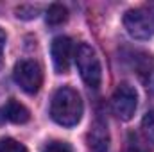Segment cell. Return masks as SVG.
<instances>
[{
  "label": "cell",
  "mask_w": 154,
  "mask_h": 152,
  "mask_svg": "<svg viewBox=\"0 0 154 152\" xmlns=\"http://www.w3.org/2000/svg\"><path fill=\"white\" fill-rule=\"evenodd\" d=\"M5 41H7V36H5L4 29H0V66H2V54H4V48H5Z\"/></svg>",
  "instance_id": "cell-16"
},
{
  "label": "cell",
  "mask_w": 154,
  "mask_h": 152,
  "mask_svg": "<svg viewBox=\"0 0 154 152\" xmlns=\"http://www.w3.org/2000/svg\"><path fill=\"white\" fill-rule=\"evenodd\" d=\"M66 20H68V9H66L63 4H52V5L47 9V23H48L50 27L63 25Z\"/></svg>",
  "instance_id": "cell-9"
},
{
  "label": "cell",
  "mask_w": 154,
  "mask_h": 152,
  "mask_svg": "<svg viewBox=\"0 0 154 152\" xmlns=\"http://www.w3.org/2000/svg\"><path fill=\"white\" fill-rule=\"evenodd\" d=\"M29 118H31L29 109L23 104H20L16 99H11L5 106L0 108V123H4V122L25 123V122H29Z\"/></svg>",
  "instance_id": "cell-8"
},
{
  "label": "cell",
  "mask_w": 154,
  "mask_h": 152,
  "mask_svg": "<svg viewBox=\"0 0 154 152\" xmlns=\"http://www.w3.org/2000/svg\"><path fill=\"white\" fill-rule=\"evenodd\" d=\"M0 152H29L25 149V145H22L20 141L13 140V138H2L0 140Z\"/></svg>",
  "instance_id": "cell-12"
},
{
  "label": "cell",
  "mask_w": 154,
  "mask_h": 152,
  "mask_svg": "<svg viewBox=\"0 0 154 152\" xmlns=\"http://www.w3.org/2000/svg\"><path fill=\"white\" fill-rule=\"evenodd\" d=\"M41 152H74L72 147L66 143V141H59V140H54V141H48Z\"/></svg>",
  "instance_id": "cell-14"
},
{
  "label": "cell",
  "mask_w": 154,
  "mask_h": 152,
  "mask_svg": "<svg viewBox=\"0 0 154 152\" xmlns=\"http://www.w3.org/2000/svg\"><path fill=\"white\" fill-rule=\"evenodd\" d=\"M136 106H138V93H136V90L131 84H127V82L118 84V88L115 90V93L111 97V109H113V113L120 120L127 122V120H131L134 116Z\"/></svg>",
  "instance_id": "cell-5"
},
{
  "label": "cell",
  "mask_w": 154,
  "mask_h": 152,
  "mask_svg": "<svg viewBox=\"0 0 154 152\" xmlns=\"http://www.w3.org/2000/svg\"><path fill=\"white\" fill-rule=\"evenodd\" d=\"M142 79H143V84L149 90V93L154 95V63H151V59L147 61L145 66H142Z\"/></svg>",
  "instance_id": "cell-11"
},
{
  "label": "cell",
  "mask_w": 154,
  "mask_h": 152,
  "mask_svg": "<svg viewBox=\"0 0 154 152\" xmlns=\"http://www.w3.org/2000/svg\"><path fill=\"white\" fill-rule=\"evenodd\" d=\"M124 27L134 39H149L154 36V13L145 7L129 9L124 14Z\"/></svg>",
  "instance_id": "cell-3"
},
{
  "label": "cell",
  "mask_w": 154,
  "mask_h": 152,
  "mask_svg": "<svg viewBox=\"0 0 154 152\" xmlns=\"http://www.w3.org/2000/svg\"><path fill=\"white\" fill-rule=\"evenodd\" d=\"M50 116L56 123L63 127H74L81 122L82 116V100L74 88H59L50 104Z\"/></svg>",
  "instance_id": "cell-1"
},
{
  "label": "cell",
  "mask_w": 154,
  "mask_h": 152,
  "mask_svg": "<svg viewBox=\"0 0 154 152\" xmlns=\"http://www.w3.org/2000/svg\"><path fill=\"white\" fill-rule=\"evenodd\" d=\"M75 65L82 81L86 82V86L97 90L100 86V81H102V68H100V61L97 57V52L90 45L81 43L75 50Z\"/></svg>",
  "instance_id": "cell-2"
},
{
  "label": "cell",
  "mask_w": 154,
  "mask_h": 152,
  "mask_svg": "<svg viewBox=\"0 0 154 152\" xmlns=\"http://www.w3.org/2000/svg\"><path fill=\"white\" fill-rule=\"evenodd\" d=\"M50 54L54 61V68L57 74H66L70 68L72 54H74V43L68 36H57L50 45Z\"/></svg>",
  "instance_id": "cell-6"
},
{
  "label": "cell",
  "mask_w": 154,
  "mask_h": 152,
  "mask_svg": "<svg viewBox=\"0 0 154 152\" xmlns=\"http://www.w3.org/2000/svg\"><path fill=\"white\" fill-rule=\"evenodd\" d=\"M86 141H88L90 152H108L109 150V131H108V123L100 116H97L95 122L91 123V129L88 131Z\"/></svg>",
  "instance_id": "cell-7"
},
{
  "label": "cell",
  "mask_w": 154,
  "mask_h": 152,
  "mask_svg": "<svg viewBox=\"0 0 154 152\" xmlns=\"http://www.w3.org/2000/svg\"><path fill=\"white\" fill-rule=\"evenodd\" d=\"M125 152H147V150H145V147H143L142 143H138V140H136V136H134V141H133V140L129 141Z\"/></svg>",
  "instance_id": "cell-15"
},
{
  "label": "cell",
  "mask_w": 154,
  "mask_h": 152,
  "mask_svg": "<svg viewBox=\"0 0 154 152\" xmlns=\"http://www.w3.org/2000/svg\"><path fill=\"white\" fill-rule=\"evenodd\" d=\"M142 132L145 141L154 145V111H149L142 118Z\"/></svg>",
  "instance_id": "cell-10"
},
{
  "label": "cell",
  "mask_w": 154,
  "mask_h": 152,
  "mask_svg": "<svg viewBox=\"0 0 154 152\" xmlns=\"http://www.w3.org/2000/svg\"><path fill=\"white\" fill-rule=\"evenodd\" d=\"M13 79L25 93L34 95L39 91V88L43 84V72H41V66L36 61L22 59L14 65Z\"/></svg>",
  "instance_id": "cell-4"
},
{
  "label": "cell",
  "mask_w": 154,
  "mask_h": 152,
  "mask_svg": "<svg viewBox=\"0 0 154 152\" xmlns=\"http://www.w3.org/2000/svg\"><path fill=\"white\" fill-rule=\"evenodd\" d=\"M39 13V7H34V5H20L16 7V16L22 18V20H32L36 18Z\"/></svg>",
  "instance_id": "cell-13"
}]
</instances>
